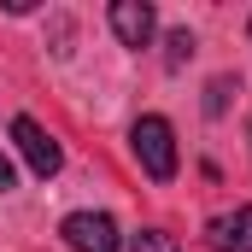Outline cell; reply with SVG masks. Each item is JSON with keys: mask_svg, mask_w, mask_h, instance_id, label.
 <instances>
[{"mask_svg": "<svg viewBox=\"0 0 252 252\" xmlns=\"http://www.w3.org/2000/svg\"><path fill=\"white\" fill-rule=\"evenodd\" d=\"M129 147H135V158H141V170L153 182H170L176 176V129L164 124V118H135Z\"/></svg>", "mask_w": 252, "mask_h": 252, "instance_id": "obj_1", "label": "cell"}, {"mask_svg": "<svg viewBox=\"0 0 252 252\" xmlns=\"http://www.w3.org/2000/svg\"><path fill=\"white\" fill-rule=\"evenodd\" d=\"M59 235L70 241V252H118L124 247V235H118V223L106 211H70L59 223Z\"/></svg>", "mask_w": 252, "mask_h": 252, "instance_id": "obj_2", "label": "cell"}, {"mask_svg": "<svg viewBox=\"0 0 252 252\" xmlns=\"http://www.w3.org/2000/svg\"><path fill=\"white\" fill-rule=\"evenodd\" d=\"M12 141H18V153H24V164L47 182V176H59V164H64V153H59V141L47 135V129L35 124V118H12Z\"/></svg>", "mask_w": 252, "mask_h": 252, "instance_id": "obj_3", "label": "cell"}, {"mask_svg": "<svg viewBox=\"0 0 252 252\" xmlns=\"http://www.w3.org/2000/svg\"><path fill=\"white\" fill-rule=\"evenodd\" d=\"M112 30H118V41L124 47H147L153 41V30H158V12L147 6V0H112Z\"/></svg>", "mask_w": 252, "mask_h": 252, "instance_id": "obj_4", "label": "cell"}, {"mask_svg": "<svg viewBox=\"0 0 252 252\" xmlns=\"http://www.w3.org/2000/svg\"><path fill=\"white\" fill-rule=\"evenodd\" d=\"M205 241H211V247H235V252H252V205L229 211V217H217V223L205 229Z\"/></svg>", "mask_w": 252, "mask_h": 252, "instance_id": "obj_5", "label": "cell"}, {"mask_svg": "<svg viewBox=\"0 0 252 252\" xmlns=\"http://www.w3.org/2000/svg\"><path fill=\"white\" fill-rule=\"evenodd\" d=\"M229 94H241V82H235V76H211V88H205V118H223V112H229Z\"/></svg>", "mask_w": 252, "mask_h": 252, "instance_id": "obj_6", "label": "cell"}, {"mask_svg": "<svg viewBox=\"0 0 252 252\" xmlns=\"http://www.w3.org/2000/svg\"><path fill=\"white\" fill-rule=\"evenodd\" d=\"M188 59H193V35H188V30H170V41H164V64L182 70Z\"/></svg>", "mask_w": 252, "mask_h": 252, "instance_id": "obj_7", "label": "cell"}, {"mask_svg": "<svg viewBox=\"0 0 252 252\" xmlns=\"http://www.w3.org/2000/svg\"><path fill=\"white\" fill-rule=\"evenodd\" d=\"M129 252H176V235H170V229H141V235L129 241Z\"/></svg>", "mask_w": 252, "mask_h": 252, "instance_id": "obj_8", "label": "cell"}, {"mask_svg": "<svg viewBox=\"0 0 252 252\" xmlns=\"http://www.w3.org/2000/svg\"><path fill=\"white\" fill-rule=\"evenodd\" d=\"M12 182H18V176H12V158H6V153H0V193L12 188Z\"/></svg>", "mask_w": 252, "mask_h": 252, "instance_id": "obj_9", "label": "cell"}]
</instances>
